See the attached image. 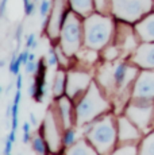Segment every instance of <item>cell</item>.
Instances as JSON below:
<instances>
[{
	"mask_svg": "<svg viewBox=\"0 0 154 155\" xmlns=\"http://www.w3.org/2000/svg\"><path fill=\"white\" fill-rule=\"evenodd\" d=\"M138 74L139 68L137 65L126 61L105 64L97 71L96 81L103 92L107 93V97L111 99L116 111H123L130 103L132 94L131 86L134 85Z\"/></svg>",
	"mask_w": 154,
	"mask_h": 155,
	"instance_id": "cell-1",
	"label": "cell"
},
{
	"mask_svg": "<svg viewBox=\"0 0 154 155\" xmlns=\"http://www.w3.org/2000/svg\"><path fill=\"white\" fill-rule=\"evenodd\" d=\"M109 108L111 104L108 97H104V92L99 82L93 80L85 93L75 103V121L77 126L82 127L107 113Z\"/></svg>",
	"mask_w": 154,
	"mask_h": 155,
	"instance_id": "cell-2",
	"label": "cell"
},
{
	"mask_svg": "<svg viewBox=\"0 0 154 155\" xmlns=\"http://www.w3.org/2000/svg\"><path fill=\"white\" fill-rule=\"evenodd\" d=\"M85 138L95 147L97 154L114 153L118 143V119L114 113H104L92 121Z\"/></svg>",
	"mask_w": 154,
	"mask_h": 155,
	"instance_id": "cell-3",
	"label": "cell"
},
{
	"mask_svg": "<svg viewBox=\"0 0 154 155\" xmlns=\"http://www.w3.org/2000/svg\"><path fill=\"white\" fill-rule=\"evenodd\" d=\"M115 34V23L111 15L93 12L84 18V46L103 50Z\"/></svg>",
	"mask_w": 154,
	"mask_h": 155,
	"instance_id": "cell-4",
	"label": "cell"
},
{
	"mask_svg": "<svg viewBox=\"0 0 154 155\" xmlns=\"http://www.w3.org/2000/svg\"><path fill=\"white\" fill-rule=\"evenodd\" d=\"M60 45L70 58H73L84 45V18L72 10H68L65 14L60 32Z\"/></svg>",
	"mask_w": 154,
	"mask_h": 155,
	"instance_id": "cell-5",
	"label": "cell"
},
{
	"mask_svg": "<svg viewBox=\"0 0 154 155\" xmlns=\"http://www.w3.org/2000/svg\"><path fill=\"white\" fill-rule=\"evenodd\" d=\"M124 115L142 131L145 136L154 130V100L131 99L124 108Z\"/></svg>",
	"mask_w": 154,
	"mask_h": 155,
	"instance_id": "cell-6",
	"label": "cell"
},
{
	"mask_svg": "<svg viewBox=\"0 0 154 155\" xmlns=\"http://www.w3.org/2000/svg\"><path fill=\"white\" fill-rule=\"evenodd\" d=\"M154 10V0H112V15L129 23L141 20Z\"/></svg>",
	"mask_w": 154,
	"mask_h": 155,
	"instance_id": "cell-7",
	"label": "cell"
},
{
	"mask_svg": "<svg viewBox=\"0 0 154 155\" xmlns=\"http://www.w3.org/2000/svg\"><path fill=\"white\" fill-rule=\"evenodd\" d=\"M55 113H57V108H50L46 113V117L43 120L42 126L39 128V132L45 138L50 153H57V151H60V147H62V134H64V131L61 132L60 127V123L62 124V121L60 115L55 117Z\"/></svg>",
	"mask_w": 154,
	"mask_h": 155,
	"instance_id": "cell-8",
	"label": "cell"
},
{
	"mask_svg": "<svg viewBox=\"0 0 154 155\" xmlns=\"http://www.w3.org/2000/svg\"><path fill=\"white\" fill-rule=\"evenodd\" d=\"M129 22L119 20L115 26V38L114 43L119 47L124 54H132L139 46V37L135 28L130 27Z\"/></svg>",
	"mask_w": 154,
	"mask_h": 155,
	"instance_id": "cell-9",
	"label": "cell"
},
{
	"mask_svg": "<svg viewBox=\"0 0 154 155\" xmlns=\"http://www.w3.org/2000/svg\"><path fill=\"white\" fill-rule=\"evenodd\" d=\"M92 81L93 80L91 74L87 71L80 69L69 70L66 74V96L72 99L73 103H76L85 93Z\"/></svg>",
	"mask_w": 154,
	"mask_h": 155,
	"instance_id": "cell-10",
	"label": "cell"
},
{
	"mask_svg": "<svg viewBox=\"0 0 154 155\" xmlns=\"http://www.w3.org/2000/svg\"><path fill=\"white\" fill-rule=\"evenodd\" d=\"M131 99L154 100V69H141L132 85Z\"/></svg>",
	"mask_w": 154,
	"mask_h": 155,
	"instance_id": "cell-11",
	"label": "cell"
},
{
	"mask_svg": "<svg viewBox=\"0 0 154 155\" xmlns=\"http://www.w3.org/2000/svg\"><path fill=\"white\" fill-rule=\"evenodd\" d=\"M66 7H65V0H54V5H53L50 15L46 18V35L52 41L60 39V32L62 23L65 19V14H66Z\"/></svg>",
	"mask_w": 154,
	"mask_h": 155,
	"instance_id": "cell-12",
	"label": "cell"
},
{
	"mask_svg": "<svg viewBox=\"0 0 154 155\" xmlns=\"http://www.w3.org/2000/svg\"><path fill=\"white\" fill-rule=\"evenodd\" d=\"M143 134L139 128L127 117L119 116L118 117V144L124 143H141L143 139Z\"/></svg>",
	"mask_w": 154,
	"mask_h": 155,
	"instance_id": "cell-13",
	"label": "cell"
},
{
	"mask_svg": "<svg viewBox=\"0 0 154 155\" xmlns=\"http://www.w3.org/2000/svg\"><path fill=\"white\" fill-rule=\"evenodd\" d=\"M131 62L139 69H154V42L139 43L131 55Z\"/></svg>",
	"mask_w": 154,
	"mask_h": 155,
	"instance_id": "cell-14",
	"label": "cell"
},
{
	"mask_svg": "<svg viewBox=\"0 0 154 155\" xmlns=\"http://www.w3.org/2000/svg\"><path fill=\"white\" fill-rule=\"evenodd\" d=\"M57 100V111L58 115L61 117L62 121V128L66 130V128H70L73 126V120H75V109L72 107L73 100L69 99L66 94H64L60 99H55Z\"/></svg>",
	"mask_w": 154,
	"mask_h": 155,
	"instance_id": "cell-15",
	"label": "cell"
},
{
	"mask_svg": "<svg viewBox=\"0 0 154 155\" xmlns=\"http://www.w3.org/2000/svg\"><path fill=\"white\" fill-rule=\"evenodd\" d=\"M138 37L143 42H154V12L145 15L134 26Z\"/></svg>",
	"mask_w": 154,
	"mask_h": 155,
	"instance_id": "cell-16",
	"label": "cell"
},
{
	"mask_svg": "<svg viewBox=\"0 0 154 155\" xmlns=\"http://www.w3.org/2000/svg\"><path fill=\"white\" fill-rule=\"evenodd\" d=\"M46 73H47V65L45 59H41L38 62V69L35 71V85H37V93L34 99L37 103H41L47 94V84H46Z\"/></svg>",
	"mask_w": 154,
	"mask_h": 155,
	"instance_id": "cell-17",
	"label": "cell"
},
{
	"mask_svg": "<svg viewBox=\"0 0 154 155\" xmlns=\"http://www.w3.org/2000/svg\"><path fill=\"white\" fill-rule=\"evenodd\" d=\"M64 153L70 155H95L97 154V151L95 150V147L91 144L87 138H82L80 140H77L75 144H72L70 147H68L66 150H64Z\"/></svg>",
	"mask_w": 154,
	"mask_h": 155,
	"instance_id": "cell-18",
	"label": "cell"
},
{
	"mask_svg": "<svg viewBox=\"0 0 154 155\" xmlns=\"http://www.w3.org/2000/svg\"><path fill=\"white\" fill-rule=\"evenodd\" d=\"M69 7L81 18H87L91 14L96 12L93 0H69Z\"/></svg>",
	"mask_w": 154,
	"mask_h": 155,
	"instance_id": "cell-19",
	"label": "cell"
},
{
	"mask_svg": "<svg viewBox=\"0 0 154 155\" xmlns=\"http://www.w3.org/2000/svg\"><path fill=\"white\" fill-rule=\"evenodd\" d=\"M99 50H95V49H91V47H81V49L77 51V54L75 55L77 58V61L81 62L82 65H87V66H92L95 65L97 61H99L100 55H99ZM73 57V58H75Z\"/></svg>",
	"mask_w": 154,
	"mask_h": 155,
	"instance_id": "cell-20",
	"label": "cell"
},
{
	"mask_svg": "<svg viewBox=\"0 0 154 155\" xmlns=\"http://www.w3.org/2000/svg\"><path fill=\"white\" fill-rule=\"evenodd\" d=\"M66 74L65 69H58L53 81V96L54 99H60L64 94H66Z\"/></svg>",
	"mask_w": 154,
	"mask_h": 155,
	"instance_id": "cell-21",
	"label": "cell"
},
{
	"mask_svg": "<svg viewBox=\"0 0 154 155\" xmlns=\"http://www.w3.org/2000/svg\"><path fill=\"white\" fill-rule=\"evenodd\" d=\"M20 100H22V89H16L15 96L12 100V108H11V130H18V123H19V107Z\"/></svg>",
	"mask_w": 154,
	"mask_h": 155,
	"instance_id": "cell-22",
	"label": "cell"
},
{
	"mask_svg": "<svg viewBox=\"0 0 154 155\" xmlns=\"http://www.w3.org/2000/svg\"><path fill=\"white\" fill-rule=\"evenodd\" d=\"M122 55V50L116 46V45H107L102 51V58L105 62H114L116 61L119 57Z\"/></svg>",
	"mask_w": 154,
	"mask_h": 155,
	"instance_id": "cell-23",
	"label": "cell"
},
{
	"mask_svg": "<svg viewBox=\"0 0 154 155\" xmlns=\"http://www.w3.org/2000/svg\"><path fill=\"white\" fill-rule=\"evenodd\" d=\"M31 147H32V150H34V153H37V154L50 153L49 146H47L45 138H43L41 134H35L34 138H31Z\"/></svg>",
	"mask_w": 154,
	"mask_h": 155,
	"instance_id": "cell-24",
	"label": "cell"
},
{
	"mask_svg": "<svg viewBox=\"0 0 154 155\" xmlns=\"http://www.w3.org/2000/svg\"><path fill=\"white\" fill-rule=\"evenodd\" d=\"M76 140H77V131L76 130H73L72 127L64 130V134H62V147H64V150H66L68 147L75 144Z\"/></svg>",
	"mask_w": 154,
	"mask_h": 155,
	"instance_id": "cell-25",
	"label": "cell"
},
{
	"mask_svg": "<svg viewBox=\"0 0 154 155\" xmlns=\"http://www.w3.org/2000/svg\"><path fill=\"white\" fill-rule=\"evenodd\" d=\"M95 11L103 15L112 14V0H93Z\"/></svg>",
	"mask_w": 154,
	"mask_h": 155,
	"instance_id": "cell-26",
	"label": "cell"
},
{
	"mask_svg": "<svg viewBox=\"0 0 154 155\" xmlns=\"http://www.w3.org/2000/svg\"><path fill=\"white\" fill-rule=\"evenodd\" d=\"M20 66H22V61H20L19 57L16 54H14L12 58L10 59V66H8L10 73L14 74V76H18V74H19V70H20Z\"/></svg>",
	"mask_w": 154,
	"mask_h": 155,
	"instance_id": "cell-27",
	"label": "cell"
},
{
	"mask_svg": "<svg viewBox=\"0 0 154 155\" xmlns=\"http://www.w3.org/2000/svg\"><path fill=\"white\" fill-rule=\"evenodd\" d=\"M31 127L32 124L30 123V121H25L22 126V131H23V136H22V142L25 143V144H27L28 142L31 140L32 135H31Z\"/></svg>",
	"mask_w": 154,
	"mask_h": 155,
	"instance_id": "cell-28",
	"label": "cell"
},
{
	"mask_svg": "<svg viewBox=\"0 0 154 155\" xmlns=\"http://www.w3.org/2000/svg\"><path fill=\"white\" fill-rule=\"evenodd\" d=\"M50 12V0H42L39 4V15L42 19H46Z\"/></svg>",
	"mask_w": 154,
	"mask_h": 155,
	"instance_id": "cell-29",
	"label": "cell"
},
{
	"mask_svg": "<svg viewBox=\"0 0 154 155\" xmlns=\"http://www.w3.org/2000/svg\"><path fill=\"white\" fill-rule=\"evenodd\" d=\"M47 65H49V66H57V65H60V62H58L57 53H55V47H50V49H49V58H47Z\"/></svg>",
	"mask_w": 154,
	"mask_h": 155,
	"instance_id": "cell-30",
	"label": "cell"
},
{
	"mask_svg": "<svg viewBox=\"0 0 154 155\" xmlns=\"http://www.w3.org/2000/svg\"><path fill=\"white\" fill-rule=\"evenodd\" d=\"M26 47L27 49H37L38 47V42H37V37H35L34 34H30L27 35V38H26Z\"/></svg>",
	"mask_w": 154,
	"mask_h": 155,
	"instance_id": "cell-31",
	"label": "cell"
},
{
	"mask_svg": "<svg viewBox=\"0 0 154 155\" xmlns=\"http://www.w3.org/2000/svg\"><path fill=\"white\" fill-rule=\"evenodd\" d=\"M35 0H31L30 3H27V4H25V14L27 15V16H31V15H34L35 12Z\"/></svg>",
	"mask_w": 154,
	"mask_h": 155,
	"instance_id": "cell-32",
	"label": "cell"
},
{
	"mask_svg": "<svg viewBox=\"0 0 154 155\" xmlns=\"http://www.w3.org/2000/svg\"><path fill=\"white\" fill-rule=\"evenodd\" d=\"M25 68H26V73L27 74H31V73H35L38 69V64H35L34 61H28L27 64L25 65Z\"/></svg>",
	"mask_w": 154,
	"mask_h": 155,
	"instance_id": "cell-33",
	"label": "cell"
},
{
	"mask_svg": "<svg viewBox=\"0 0 154 155\" xmlns=\"http://www.w3.org/2000/svg\"><path fill=\"white\" fill-rule=\"evenodd\" d=\"M22 35H23V26L19 25L16 27V31H15V41H16V45L19 46L20 45V41H22Z\"/></svg>",
	"mask_w": 154,
	"mask_h": 155,
	"instance_id": "cell-34",
	"label": "cell"
},
{
	"mask_svg": "<svg viewBox=\"0 0 154 155\" xmlns=\"http://www.w3.org/2000/svg\"><path fill=\"white\" fill-rule=\"evenodd\" d=\"M12 146H14V142L11 139L7 138L5 140V144H4V155H10L11 151H12Z\"/></svg>",
	"mask_w": 154,
	"mask_h": 155,
	"instance_id": "cell-35",
	"label": "cell"
},
{
	"mask_svg": "<svg viewBox=\"0 0 154 155\" xmlns=\"http://www.w3.org/2000/svg\"><path fill=\"white\" fill-rule=\"evenodd\" d=\"M7 3L8 0H2V4H0V16H4L5 14V8H7Z\"/></svg>",
	"mask_w": 154,
	"mask_h": 155,
	"instance_id": "cell-36",
	"label": "cell"
},
{
	"mask_svg": "<svg viewBox=\"0 0 154 155\" xmlns=\"http://www.w3.org/2000/svg\"><path fill=\"white\" fill-rule=\"evenodd\" d=\"M15 85H16V89H22V85H23V76H22L20 73L16 76V82H15Z\"/></svg>",
	"mask_w": 154,
	"mask_h": 155,
	"instance_id": "cell-37",
	"label": "cell"
},
{
	"mask_svg": "<svg viewBox=\"0 0 154 155\" xmlns=\"http://www.w3.org/2000/svg\"><path fill=\"white\" fill-rule=\"evenodd\" d=\"M30 123L32 124V127H37L38 126V121H37V116L34 113H30Z\"/></svg>",
	"mask_w": 154,
	"mask_h": 155,
	"instance_id": "cell-38",
	"label": "cell"
},
{
	"mask_svg": "<svg viewBox=\"0 0 154 155\" xmlns=\"http://www.w3.org/2000/svg\"><path fill=\"white\" fill-rule=\"evenodd\" d=\"M4 65H5V61H4V59H2V62H0V66H4Z\"/></svg>",
	"mask_w": 154,
	"mask_h": 155,
	"instance_id": "cell-39",
	"label": "cell"
},
{
	"mask_svg": "<svg viewBox=\"0 0 154 155\" xmlns=\"http://www.w3.org/2000/svg\"><path fill=\"white\" fill-rule=\"evenodd\" d=\"M31 0H23V3H25V4H27V3H30Z\"/></svg>",
	"mask_w": 154,
	"mask_h": 155,
	"instance_id": "cell-40",
	"label": "cell"
},
{
	"mask_svg": "<svg viewBox=\"0 0 154 155\" xmlns=\"http://www.w3.org/2000/svg\"><path fill=\"white\" fill-rule=\"evenodd\" d=\"M35 2H37V0H35Z\"/></svg>",
	"mask_w": 154,
	"mask_h": 155,
	"instance_id": "cell-41",
	"label": "cell"
}]
</instances>
